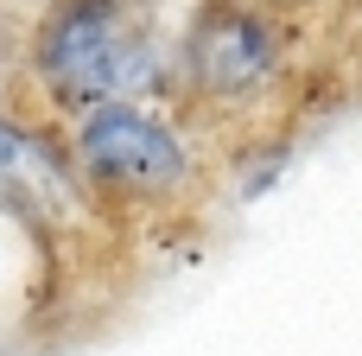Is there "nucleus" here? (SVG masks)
I'll return each instance as SVG.
<instances>
[{"label": "nucleus", "mask_w": 362, "mask_h": 356, "mask_svg": "<svg viewBox=\"0 0 362 356\" xmlns=\"http://www.w3.org/2000/svg\"><path fill=\"white\" fill-rule=\"evenodd\" d=\"M280 25L261 13V0H210L191 13L185 45H178V76L191 83L197 102H248L280 76Z\"/></svg>", "instance_id": "3"}, {"label": "nucleus", "mask_w": 362, "mask_h": 356, "mask_svg": "<svg viewBox=\"0 0 362 356\" xmlns=\"http://www.w3.org/2000/svg\"><path fill=\"white\" fill-rule=\"evenodd\" d=\"M0 210H19L32 223H57L76 210V172L19 121H0Z\"/></svg>", "instance_id": "4"}, {"label": "nucleus", "mask_w": 362, "mask_h": 356, "mask_svg": "<svg viewBox=\"0 0 362 356\" xmlns=\"http://www.w3.org/2000/svg\"><path fill=\"white\" fill-rule=\"evenodd\" d=\"M32 64L64 102H140L165 76L159 0H51Z\"/></svg>", "instance_id": "1"}, {"label": "nucleus", "mask_w": 362, "mask_h": 356, "mask_svg": "<svg viewBox=\"0 0 362 356\" xmlns=\"http://www.w3.org/2000/svg\"><path fill=\"white\" fill-rule=\"evenodd\" d=\"M76 153V178L127 197V204H165L191 185V153L185 140L140 102L108 96V102H83V121L70 134Z\"/></svg>", "instance_id": "2"}]
</instances>
